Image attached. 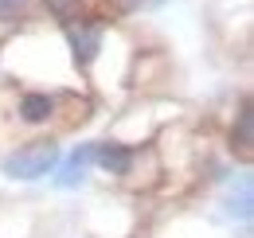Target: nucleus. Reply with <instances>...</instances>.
<instances>
[{
  "instance_id": "obj_1",
  "label": "nucleus",
  "mask_w": 254,
  "mask_h": 238,
  "mask_svg": "<svg viewBox=\"0 0 254 238\" xmlns=\"http://www.w3.org/2000/svg\"><path fill=\"white\" fill-rule=\"evenodd\" d=\"M63 160V149L55 137H35V141H24L0 160V172L16 183H35V179L51 176L55 164Z\"/></svg>"
},
{
  "instance_id": "obj_2",
  "label": "nucleus",
  "mask_w": 254,
  "mask_h": 238,
  "mask_svg": "<svg viewBox=\"0 0 254 238\" xmlns=\"http://www.w3.org/2000/svg\"><path fill=\"white\" fill-rule=\"evenodd\" d=\"M106 31H110V24L98 20V16H78V20L63 24V39H66V59H70V66L90 70L94 59H98V51H102V43H106Z\"/></svg>"
},
{
  "instance_id": "obj_3",
  "label": "nucleus",
  "mask_w": 254,
  "mask_h": 238,
  "mask_svg": "<svg viewBox=\"0 0 254 238\" xmlns=\"http://www.w3.org/2000/svg\"><path fill=\"white\" fill-rule=\"evenodd\" d=\"M12 118L28 129H43L59 121V94L55 90H20L12 94Z\"/></svg>"
},
{
  "instance_id": "obj_4",
  "label": "nucleus",
  "mask_w": 254,
  "mask_h": 238,
  "mask_svg": "<svg viewBox=\"0 0 254 238\" xmlns=\"http://www.w3.org/2000/svg\"><path fill=\"white\" fill-rule=\"evenodd\" d=\"M133 160H137V145H122V141H94V164L110 179L126 183Z\"/></svg>"
},
{
  "instance_id": "obj_5",
  "label": "nucleus",
  "mask_w": 254,
  "mask_h": 238,
  "mask_svg": "<svg viewBox=\"0 0 254 238\" xmlns=\"http://www.w3.org/2000/svg\"><path fill=\"white\" fill-rule=\"evenodd\" d=\"M227 149L235 152L239 160H251V149H254V106L251 98L243 94L239 98V110L231 118V129H227Z\"/></svg>"
},
{
  "instance_id": "obj_6",
  "label": "nucleus",
  "mask_w": 254,
  "mask_h": 238,
  "mask_svg": "<svg viewBox=\"0 0 254 238\" xmlns=\"http://www.w3.org/2000/svg\"><path fill=\"white\" fill-rule=\"evenodd\" d=\"M90 164H94V141H90V145H78L66 160L55 164V168H59V172H55V187H63V191L82 187V183H86V172H90Z\"/></svg>"
},
{
  "instance_id": "obj_7",
  "label": "nucleus",
  "mask_w": 254,
  "mask_h": 238,
  "mask_svg": "<svg viewBox=\"0 0 254 238\" xmlns=\"http://www.w3.org/2000/svg\"><path fill=\"white\" fill-rule=\"evenodd\" d=\"M227 215L239 219V223H251V215H254V183H251L247 172H243V179H239V191L227 195Z\"/></svg>"
},
{
  "instance_id": "obj_8",
  "label": "nucleus",
  "mask_w": 254,
  "mask_h": 238,
  "mask_svg": "<svg viewBox=\"0 0 254 238\" xmlns=\"http://www.w3.org/2000/svg\"><path fill=\"white\" fill-rule=\"evenodd\" d=\"M43 12L55 20V24H70L78 16H90L86 0H43Z\"/></svg>"
},
{
  "instance_id": "obj_9",
  "label": "nucleus",
  "mask_w": 254,
  "mask_h": 238,
  "mask_svg": "<svg viewBox=\"0 0 254 238\" xmlns=\"http://www.w3.org/2000/svg\"><path fill=\"white\" fill-rule=\"evenodd\" d=\"M28 8H32V0H0V24H16V20H24Z\"/></svg>"
},
{
  "instance_id": "obj_10",
  "label": "nucleus",
  "mask_w": 254,
  "mask_h": 238,
  "mask_svg": "<svg viewBox=\"0 0 254 238\" xmlns=\"http://www.w3.org/2000/svg\"><path fill=\"white\" fill-rule=\"evenodd\" d=\"M106 4H110L118 16H126V12H137L141 4H160V0H106Z\"/></svg>"
},
{
  "instance_id": "obj_11",
  "label": "nucleus",
  "mask_w": 254,
  "mask_h": 238,
  "mask_svg": "<svg viewBox=\"0 0 254 238\" xmlns=\"http://www.w3.org/2000/svg\"><path fill=\"white\" fill-rule=\"evenodd\" d=\"M86 8H90V0H86Z\"/></svg>"
}]
</instances>
